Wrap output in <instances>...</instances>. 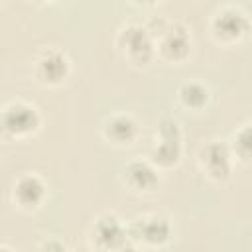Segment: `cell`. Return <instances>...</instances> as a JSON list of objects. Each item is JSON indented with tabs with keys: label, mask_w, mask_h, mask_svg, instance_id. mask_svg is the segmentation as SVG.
<instances>
[{
	"label": "cell",
	"mask_w": 252,
	"mask_h": 252,
	"mask_svg": "<svg viewBox=\"0 0 252 252\" xmlns=\"http://www.w3.org/2000/svg\"><path fill=\"white\" fill-rule=\"evenodd\" d=\"M94 236L100 246L114 250V248H120L124 242V228L114 217H104L96 222Z\"/></svg>",
	"instance_id": "3957f363"
},
{
	"label": "cell",
	"mask_w": 252,
	"mask_h": 252,
	"mask_svg": "<svg viewBox=\"0 0 252 252\" xmlns=\"http://www.w3.org/2000/svg\"><path fill=\"white\" fill-rule=\"evenodd\" d=\"M35 126H37V114L32 106L18 102L4 110V128L8 132L24 134V132L33 130Z\"/></svg>",
	"instance_id": "7a4b0ae2"
},
{
	"label": "cell",
	"mask_w": 252,
	"mask_h": 252,
	"mask_svg": "<svg viewBox=\"0 0 252 252\" xmlns=\"http://www.w3.org/2000/svg\"><path fill=\"white\" fill-rule=\"evenodd\" d=\"M215 28L224 37H236V35H240L246 30V20L238 12H222L215 20Z\"/></svg>",
	"instance_id": "52a82bcc"
},
{
	"label": "cell",
	"mask_w": 252,
	"mask_h": 252,
	"mask_svg": "<svg viewBox=\"0 0 252 252\" xmlns=\"http://www.w3.org/2000/svg\"><path fill=\"white\" fill-rule=\"evenodd\" d=\"M161 142L154 152V159L161 165H169L179 158V130L175 120H163L159 126Z\"/></svg>",
	"instance_id": "6da1fadb"
},
{
	"label": "cell",
	"mask_w": 252,
	"mask_h": 252,
	"mask_svg": "<svg viewBox=\"0 0 252 252\" xmlns=\"http://www.w3.org/2000/svg\"><path fill=\"white\" fill-rule=\"evenodd\" d=\"M124 37H126V47H128V51H130L132 55L142 57V55H148V53H150V39H148V35H146L144 30H140V28H130V30L124 33Z\"/></svg>",
	"instance_id": "8fae6325"
},
{
	"label": "cell",
	"mask_w": 252,
	"mask_h": 252,
	"mask_svg": "<svg viewBox=\"0 0 252 252\" xmlns=\"http://www.w3.org/2000/svg\"><path fill=\"white\" fill-rule=\"evenodd\" d=\"M140 238H144L146 242H163L169 236V224L163 219H144L140 222Z\"/></svg>",
	"instance_id": "9c48e42d"
},
{
	"label": "cell",
	"mask_w": 252,
	"mask_h": 252,
	"mask_svg": "<svg viewBox=\"0 0 252 252\" xmlns=\"http://www.w3.org/2000/svg\"><path fill=\"white\" fill-rule=\"evenodd\" d=\"M187 49V37L181 30H171L167 35H165V41H163V51L171 57H177V55H183Z\"/></svg>",
	"instance_id": "4fadbf2b"
},
{
	"label": "cell",
	"mask_w": 252,
	"mask_h": 252,
	"mask_svg": "<svg viewBox=\"0 0 252 252\" xmlns=\"http://www.w3.org/2000/svg\"><path fill=\"white\" fill-rule=\"evenodd\" d=\"M234 150L240 158H252V124L244 126L234 136Z\"/></svg>",
	"instance_id": "5bb4252c"
},
{
	"label": "cell",
	"mask_w": 252,
	"mask_h": 252,
	"mask_svg": "<svg viewBox=\"0 0 252 252\" xmlns=\"http://www.w3.org/2000/svg\"><path fill=\"white\" fill-rule=\"evenodd\" d=\"M181 94V100L187 104V106H193V108H199L201 104H205L207 100V89L201 87L199 83H185L179 91Z\"/></svg>",
	"instance_id": "7c38bea8"
},
{
	"label": "cell",
	"mask_w": 252,
	"mask_h": 252,
	"mask_svg": "<svg viewBox=\"0 0 252 252\" xmlns=\"http://www.w3.org/2000/svg\"><path fill=\"white\" fill-rule=\"evenodd\" d=\"M116 252H136V250H134L132 246H124V244H122V246H120Z\"/></svg>",
	"instance_id": "9a60e30c"
},
{
	"label": "cell",
	"mask_w": 252,
	"mask_h": 252,
	"mask_svg": "<svg viewBox=\"0 0 252 252\" xmlns=\"http://www.w3.org/2000/svg\"><path fill=\"white\" fill-rule=\"evenodd\" d=\"M37 71H39V77L45 81H59L67 73V61L63 55L51 51L37 61Z\"/></svg>",
	"instance_id": "8992f818"
},
{
	"label": "cell",
	"mask_w": 252,
	"mask_h": 252,
	"mask_svg": "<svg viewBox=\"0 0 252 252\" xmlns=\"http://www.w3.org/2000/svg\"><path fill=\"white\" fill-rule=\"evenodd\" d=\"M126 173H128V179L132 181V185L142 187V189H150V187H154V185L158 183L156 171H154L148 163H144V161H134V163H130L128 169H126Z\"/></svg>",
	"instance_id": "30bf717a"
},
{
	"label": "cell",
	"mask_w": 252,
	"mask_h": 252,
	"mask_svg": "<svg viewBox=\"0 0 252 252\" xmlns=\"http://www.w3.org/2000/svg\"><path fill=\"white\" fill-rule=\"evenodd\" d=\"M14 195L22 205H37L43 197V183L35 175H24L18 179Z\"/></svg>",
	"instance_id": "5b68a950"
},
{
	"label": "cell",
	"mask_w": 252,
	"mask_h": 252,
	"mask_svg": "<svg viewBox=\"0 0 252 252\" xmlns=\"http://www.w3.org/2000/svg\"><path fill=\"white\" fill-rule=\"evenodd\" d=\"M203 163H205L207 171L213 177H226L228 171H230L228 152L220 144H211V146L205 148V152H203Z\"/></svg>",
	"instance_id": "277c9868"
},
{
	"label": "cell",
	"mask_w": 252,
	"mask_h": 252,
	"mask_svg": "<svg viewBox=\"0 0 252 252\" xmlns=\"http://www.w3.org/2000/svg\"><path fill=\"white\" fill-rule=\"evenodd\" d=\"M106 134L116 142H128L136 134V122L130 116H124V114L114 116L106 124Z\"/></svg>",
	"instance_id": "ba28073f"
}]
</instances>
